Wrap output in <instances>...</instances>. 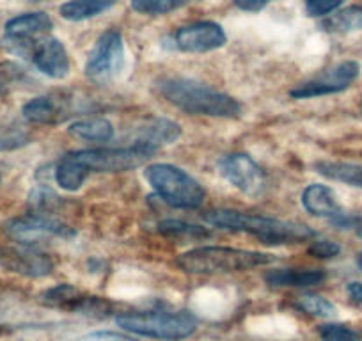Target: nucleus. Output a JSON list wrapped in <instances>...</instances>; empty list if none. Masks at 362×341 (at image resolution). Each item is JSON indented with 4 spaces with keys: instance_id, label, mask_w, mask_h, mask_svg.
Masks as SVG:
<instances>
[{
    "instance_id": "10",
    "label": "nucleus",
    "mask_w": 362,
    "mask_h": 341,
    "mask_svg": "<svg viewBox=\"0 0 362 341\" xmlns=\"http://www.w3.org/2000/svg\"><path fill=\"white\" fill-rule=\"evenodd\" d=\"M41 302L48 308L62 309V311L76 313V315L86 316H107L110 313V304L100 297H90L82 294L78 288L73 284L62 283L50 288L41 295Z\"/></svg>"
},
{
    "instance_id": "8",
    "label": "nucleus",
    "mask_w": 362,
    "mask_h": 341,
    "mask_svg": "<svg viewBox=\"0 0 362 341\" xmlns=\"http://www.w3.org/2000/svg\"><path fill=\"white\" fill-rule=\"evenodd\" d=\"M4 229L9 238L23 243V245H34V243L52 238H73L75 236V229L71 226L64 224L59 219L50 217L43 212L13 219L6 224Z\"/></svg>"
},
{
    "instance_id": "21",
    "label": "nucleus",
    "mask_w": 362,
    "mask_h": 341,
    "mask_svg": "<svg viewBox=\"0 0 362 341\" xmlns=\"http://www.w3.org/2000/svg\"><path fill=\"white\" fill-rule=\"evenodd\" d=\"M315 169L332 182L362 189V163L348 162H316Z\"/></svg>"
},
{
    "instance_id": "26",
    "label": "nucleus",
    "mask_w": 362,
    "mask_h": 341,
    "mask_svg": "<svg viewBox=\"0 0 362 341\" xmlns=\"http://www.w3.org/2000/svg\"><path fill=\"white\" fill-rule=\"evenodd\" d=\"M322 341H361L362 333L344 323H323L318 327Z\"/></svg>"
},
{
    "instance_id": "15",
    "label": "nucleus",
    "mask_w": 362,
    "mask_h": 341,
    "mask_svg": "<svg viewBox=\"0 0 362 341\" xmlns=\"http://www.w3.org/2000/svg\"><path fill=\"white\" fill-rule=\"evenodd\" d=\"M302 204L315 217H329L330 221L343 214L337 194L330 187L320 183L305 187L302 192Z\"/></svg>"
},
{
    "instance_id": "30",
    "label": "nucleus",
    "mask_w": 362,
    "mask_h": 341,
    "mask_svg": "<svg viewBox=\"0 0 362 341\" xmlns=\"http://www.w3.org/2000/svg\"><path fill=\"white\" fill-rule=\"evenodd\" d=\"M29 137L20 130H8L0 128V149H15L27 144Z\"/></svg>"
},
{
    "instance_id": "20",
    "label": "nucleus",
    "mask_w": 362,
    "mask_h": 341,
    "mask_svg": "<svg viewBox=\"0 0 362 341\" xmlns=\"http://www.w3.org/2000/svg\"><path fill=\"white\" fill-rule=\"evenodd\" d=\"M156 231L169 240H177V242H199V240L210 238V229L203 228V226L190 224V222L174 221V219H167V221L158 222Z\"/></svg>"
},
{
    "instance_id": "31",
    "label": "nucleus",
    "mask_w": 362,
    "mask_h": 341,
    "mask_svg": "<svg viewBox=\"0 0 362 341\" xmlns=\"http://www.w3.org/2000/svg\"><path fill=\"white\" fill-rule=\"evenodd\" d=\"M76 341H137L130 336H124L119 333H110V330H96V333L86 334V336L78 337Z\"/></svg>"
},
{
    "instance_id": "7",
    "label": "nucleus",
    "mask_w": 362,
    "mask_h": 341,
    "mask_svg": "<svg viewBox=\"0 0 362 341\" xmlns=\"http://www.w3.org/2000/svg\"><path fill=\"white\" fill-rule=\"evenodd\" d=\"M124 68V43L117 30H107L96 40L86 64L90 82L109 83L121 75Z\"/></svg>"
},
{
    "instance_id": "29",
    "label": "nucleus",
    "mask_w": 362,
    "mask_h": 341,
    "mask_svg": "<svg viewBox=\"0 0 362 341\" xmlns=\"http://www.w3.org/2000/svg\"><path fill=\"white\" fill-rule=\"evenodd\" d=\"M344 0H305V9L311 16H325L336 11Z\"/></svg>"
},
{
    "instance_id": "6",
    "label": "nucleus",
    "mask_w": 362,
    "mask_h": 341,
    "mask_svg": "<svg viewBox=\"0 0 362 341\" xmlns=\"http://www.w3.org/2000/svg\"><path fill=\"white\" fill-rule=\"evenodd\" d=\"M144 176L155 192L167 204L183 210H196L204 203L203 185L187 170L170 163H153L146 167Z\"/></svg>"
},
{
    "instance_id": "5",
    "label": "nucleus",
    "mask_w": 362,
    "mask_h": 341,
    "mask_svg": "<svg viewBox=\"0 0 362 341\" xmlns=\"http://www.w3.org/2000/svg\"><path fill=\"white\" fill-rule=\"evenodd\" d=\"M116 323L128 333L160 341H181L197 329L196 316L189 311L121 313Z\"/></svg>"
},
{
    "instance_id": "12",
    "label": "nucleus",
    "mask_w": 362,
    "mask_h": 341,
    "mask_svg": "<svg viewBox=\"0 0 362 341\" xmlns=\"http://www.w3.org/2000/svg\"><path fill=\"white\" fill-rule=\"evenodd\" d=\"M221 173L233 187L247 196H257L264 189V173L249 155L233 153L221 160Z\"/></svg>"
},
{
    "instance_id": "3",
    "label": "nucleus",
    "mask_w": 362,
    "mask_h": 341,
    "mask_svg": "<svg viewBox=\"0 0 362 341\" xmlns=\"http://www.w3.org/2000/svg\"><path fill=\"white\" fill-rule=\"evenodd\" d=\"M204 221L215 228L252 235L267 245L300 243L315 236V231L300 222L250 215L236 210H214L204 215Z\"/></svg>"
},
{
    "instance_id": "2",
    "label": "nucleus",
    "mask_w": 362,
    "mask_h": 341,
    "mask_svg": "<svg viewBox=\"0 0 362 341\" xmlns=\"http://www.w3.org/2000/svg\"><path fill=\"white\" fill-rule=\"evenodd\" d=\"M155 91L170 105L192 116L238 117L242 114L238 100L192 79L165 76L156 80Z\"/></svg>"
},
{
    "instance_id": "4",
    "label": "nucleus",
    "mask_w": 362,
    "mask_h": 341,
    "mask_svg": "<svg viewBox=\"0 0 362 341\" xmlns=\"http://www.w3.org/2000/svg\"><path fill=\"white\" fill-rule=\"evenodd\" d=\"M276 256L257 250L235 249V247H196L180 254L176 258L177 269L187 274H229L243 272L256 267L270 265Z\"/></svg>"
},
{
    "instance_id": "33",
    "label": "nucleus",
    "mask_w": 362,
    "mask_h": 341,
    "mask_svg": "<svg viewBox=\"0 0 362 341\" xmlns=\"http://www.w3.org/2000/svg\"><path fill=\"white\" fill-rule=\"evenodd\" d=\"M346 294H348V297H350L351 301L355 302V304L362 306V283H357V281H354V283L348 284Z\"/></svg>"
},
{
    "instance_id": "28",
    "label": "nucleus",
    "mask_w": 362,
    "mask_h": 341,
    "mask_svg": "<svg viewBox=\"0 0 362 341\" xmlns=\"http://www.w3.org/2000/svg\"><path fill=\"white\" fill-rule=\"evenodd\" d=\"M308 253L315 256V258L330 260L341 253V247L336 242H332V240H316V242L309 243Z\"/></svg>"
},
{
    "instance_id": "11",
    "label": "nucleus",
    "mask_w": 362,
    "mask_h": 341,
    "mask_svg": "<svg viewBox=\"0 0 362 341\" xmlns=\"http://www.w3.org/2000/svg\"><path fill=\"white\" fill-rule=\"evenodd\" d=\"M0 267L25 277H47L55 265L48 254L36 250L33 245L18 243L0 247Z\"/></svg>"
},
{
    "instance_id": "19",
    "label": "nucleus",
    "mask_w": 362,
    "mask_h": 341,
    "mask_svg": "<svg viewBox=\"0 0 362 341\" xmlns=\"http://www.w3.org/2000/svg\"><path fill=\"white\" fill-rule=\"evenodd\" d=\"M23 117L34 125H55L66 117V109L57 98L37 96L27 102L22 109Z\"/></svg>"
},
{
    "instance_id": "32",
    "label": "nucleus",
    "mask_w": 362,
    "mask_h": 341,
    "mask_svg": "<svg viewBox=\"0 0 362 341\" xmlns=\"http://www.w3.org/2000/svg\"><path fill=\"white\" fill-rule=\"evenodd\" d=\"M270 0H235V4L243 11H259Z\"/></svg>"
},
{
    "instance_id": "9",
    "label": "nucleus",
    "mask_w": 362,
    "mask_h": 341,
    "mask_svg": "<svg viewBox=\"0 0 362 341\" xmlns=\"http://www.w3.org/2000/svg\"><path fill=\"white\" fill-rule=\"evenodd\" d=\"M358 73H361V66L355 61H344L341 64L334 66V68L327 69V71L320 73L315 79L308 80V82L300 83L297 88L290 91L291 98L305 100V98H316V96L334 95V93H341L348 89L351 83L357 80Z\"/></svg>"
},
{
    "instance_id": "23",
    "label": "nucleus",
    "mask_w": 362,
    "mask_h": 341,
    "mask_svg": "<svg viewBox=\"0 0 362 341\" xmlns=\"http://www.w3.org/2000/svg\"><path fill=\"white\" fill-rule=\"evenodd\" d=\"M116 0H69L61 6L62 18L69 22H82L107 11Z\"/></svg>"
},
{
    "instance_id": "24",
    "label": "nucleus",
    "mask_w": 362,
    "mask_h": 341,
    "mask_svg": "<svg viewBox=\"0 0 362 341\" xmlns=\"http://www.w3.org/2000/svg\"><path fill=\"white\" fill-rule=\"evenodd\" d=\"M325 30L336 34H348L362 30V6H350L343 11L336 13L323 23Z\"/></svg>"
},
{
    "instance_id": "17",
    "label": "nucleus",
    "mask_w": 362,
    "mask_h": 341,
    "mask_svg": "<svg viewBox=\"0 0 362 341\" xmlns=\"http://www.w3.org/2000/svg\"><path fill=\"white\" fill-rule=\"evenodd\" d=\"M325 277V272L320 269H276L264 274V283L274 288H309L323 283Z\"/></svg>"
},
{
    "instance_id": "34",
    "label": "nucleus",
    "mask_w": 362,
    "mask_h": 341,
    "mask_svg": "<svg viewBox=\"0 0 362 341\" xmlns=\"http://www.w3.org/2000/svg\"><path fill=\"white\" fill-rule=\"evenodd\" d=\"M4 89H6V80L2 79V76H0V93L4 91Z\"/></svg>"
},
{
    "instance_id": "27",
    "label": "nucleus",
    "mask_w": 362,
    "mask_h": 341,
    "mask_svg": "<svg viewBox=\"0 0 362 341\" xmlns=\"http://www.w3.org/2000/svg\"><path fill=\"white\" fill-rule=\"evenodd\" d=\"M183 4V0H132V9L141 15H167Z\"/></svg>"
},
{
    "instance_id": "22",
    "label": "nucleus",
    "mask_w": 362,
    "mask_h": 341,
    "mask_svg": "<svg viewBox=\"0 0 362 341\" xmlns=\"http://www.w3.org/2000/svg\"><path fill=\"white\" fill-rule=\"evenodd\" d=\"M68 132L73 137L93 142H107L114 137L112 123L103 120V117H89V120L75 121V123L69 125Z\"/></svg>"
},
{
    "instance_id": "1",
    "label": "nucleus",
    "mask_w": 362,
    "mask_h": 341,
    "mask_svg": "<svg viewBox=\"0 0 362 341\" xmlns=\"http://www.w3.org/2000/svg\"><path fill=\"white\" fill-rule=\"evenodd\" d=\"M158 148L134 142L123 148L78 149L62 156L55 166V182L61 189L75 192L93 173H127L144 166Z\"/></svg>"
},
{
    "instance_id": "13",
    "label": "nucleus",
    "mask_w": 362,
    "mask_h": 341,
    "mask_svg": "<svg viewBox=\"0 0 362 341\" xmlns=\"http://www.w3.org/2000/svg\"><path fill=\"white\" fill-rule=\"evenodd\" d=\"M174 47L190 54H206L218 50L226 45L228 36L224 29L215 22H197L192 25L181 27L173 37Z\"/></svg>"
},
{
    "instance_id": "35",
    "label": "nucleus",
    "mask_w": 362,
    "mask_h": 341,
    "mask_svg": "<svg viewBox=\"0 0 362 341\" xmlns=\"http://www.w3.org/2000/svg\"><path fill=\"white\" fill-rule=\"evenodd\" d=\"M357 265H358V269L362 270V253L357 256Z\"/></svg>"
},
{
    "instance_id": "16",
    "label": "nucleus",
    "mask_w": 362,
    "mask_h": 341,
    "mask_svg": "<svg viewBox=\"0 0 362 341\" xmlns=\"http://www.w3.org/2000/svg\"><path fill=\"white\" fill-rule=\"evenodd\" d=\"M50 29L52 20L47 13H25L6 23V40L34 41Z\"/></svg>"
},
{
    "instance_id": "14",
    "label": "nucleus",
    "mask_w": 362,
    "mask_h": 341,
    "mask_svg": "<svg viewBox=\"0 0 362 341\" xmlns=\"http://www.w3.org/2000/svg\"><path fill=\"white\" fill-rule=\"evenodd\" d=\"M30 61L43 75L50 79H64L69 73V57L64 45L55 37L36 40L30 50Z\"/></svg>"
},
{
    "instance_id": "25",
    "label": "nucleus",
    "mask_w": 362,
    "mask_h": 341,
    "mask_svg": "<svg viewBox=\"0 0 362 341\" xmlns=\"http://www.w3.org/2000/svg\"><path fill=\"white\" fill-rule=\"evenodd\" d=\"M297 308L308 315L318 316V318H330L336 315V306L322 295H304L297 302Z\"/></svg>"
},
{
    "instance_id": "18",
    "label": "nucleus",
    "mask_w": 362,
    "mask_h": 341,
    "mask_svg": "<svg viewBox=\"0 0 362 341\" xmlns=\"http://www.w3.org/2000/svg\"><path fill=\"white\" fill-rule=\"evenodd\" d=\"M180 135L181 127L177 123L170 120H163V117H153V120H148L137 128L135 142H144V144L160 148L163 144H173Z\"/></svg>"
}]
</instances>
